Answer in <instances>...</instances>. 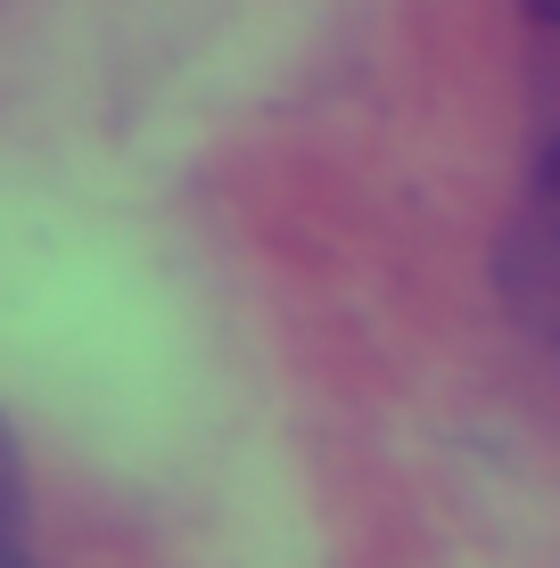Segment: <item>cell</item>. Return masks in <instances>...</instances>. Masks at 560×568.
<instances>
[{"label":"cell","mask_w":560,"mask_h":568,"mask_svg":"<svg viewBox=\"0 0 560 568\" xmlns=\"http://www.w3.org/2000/svg\"><path fill=\"white\" fill-rule=\"evenodd\" d=\"M528 9H536V17H544V26H560V0H528Z\"/></svg>","instance_id":"3"},{"label":"cell","mask_w":560,"mask_h":568,"mask_svg":"<svg viewBox=\"0 0 560 568\" xmlns=\"http://www.w3.org/2000/svg\"><path fill=\"white\" fill-rule=\"evenodd\" d=\"M503 297L528 329H544L560 346V132L536 156L528 190L511 206V231H503Z\"/></svg>","instance_id":"1"},{"label":"cell","mask_w":560,"mask_h":568,"mask_svg":"<svg viewBox=\"0 0 560 568\" xmlns=\"http://www.w3.org/2000/svg\"><path fill=\"white\" fill-rule=\"evenodd\" d=\"M0 568H33V486L9 420H0Z\"/></svg>","instance_id":"2"}]
</instances>
